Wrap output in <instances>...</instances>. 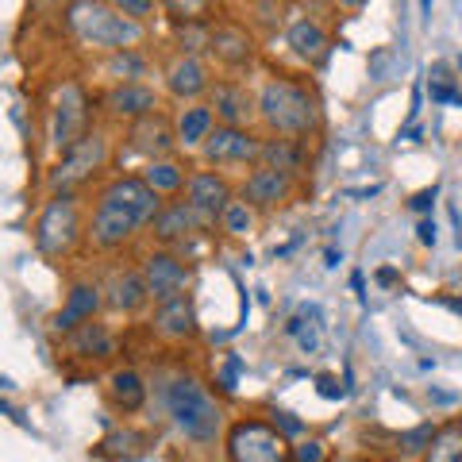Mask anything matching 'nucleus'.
Returning a JSON list of instances; mask_svg holds the SVG:
<instances>
[{
  "instance_id": "1",
  "label": "nucleus",
  "mask_w": 462,
  "mask_h": 462,
  "mask_svg": "<svg viewBox=\"0 0 462 462\" xmlns=\"http://www.w3.org/2000/svg\"><path fill=\"white\" fill-rule=\"evenodd\" d=\"M166 200L158 197L139 173H124V178H112L105 189L97 193V205L89 212V224H85V239L93 243V251H120L127 247L143 227H151V220L158 216Z\"/></svg>"
},
{
  "instance_id": "2",
  "label": "nucleus",
  "mask_w": 462,
  "mask_h": 462,
  "mask_svg": "<svg viewBox=\"0 0 462 462\" xmlns=\"http://www.w3.org/2000/svg\"><path fill=\"white\" fill-rule=\"evenodd\" d=\"M258 120L270 135L285 139H309L320 132V105L309 85H300L293 78H270L258 89Z\"/></svg>"
},
{
  "instance_id": "3",
  "label": "nucleus",
  "mask_w": 462,
  "mask_h": 462,
  "mask_svg": "<svg viewBox=\"0 0 462 462\" xmlns=\"http://www.w3.org/2000/svg\"><path fill=\"white\" fill-rule=\"evenodd\" d=\"M162 401H166V412H170L173 428H178L189 443L212 447L216 439H220L224 412H220V404H216V397L193 378V374L170 378L166 389H162Z\"/></svg>"
},
{
  "instance_id": "4",
  "label": "nucleus",
  "mask_w": 462,
  "mask_h": 462,
  "mask_svg": "<svg viewBox=\"0 0 462 462\" xmlns=\"http://www.w3.org/2000/svg\"><path fill=\"white\" fill-rule=\"evenodd\" d=\"M69 32H74L85 47H100V51H135L143 42V23L120 16L112 5L100 0H78L69 5Z\"/></svg>"
},
{
  "instance_id": "5",
  "label": "nucleus",
  "mask_w": 462,
  "mask_h": 462,
  "mask_svg": "<svg viewBox=\"0 0 462 462\" xmlns=\"http://www.w3.org/2000/svg\"><path fill=\"white\" fill-rule=\"evenodd\" d=\"M85 236V216L74 193H54L42 205L39 220H35V251L47 263H62L78 251V243Z\"/></svg>"
},
{
  "instance_id": "6",
  "label": "nucleus",
  "mask_w": 462,
  "mask_h": 462,
  "mask_svg": "<svg viewBox=\"0 0 462 462\" xmlns=\"http://www.w3.org/2000/svg\"><path fill=\"white\" fill-rule=\"evenodd\" d=\"M108 166V135L105 132H85L74 147H66L62 158L51 170V193H78L81 185H89L100 170Z\"/></svg>"
},
{
  "instance_id": "7",
  "label": "nucleus",
  "mask_w": 462,
  "mask_h": 462,
  "mask_svg": "<svg viewBox=\"0 0 462 462\" xmlns=\"http://www.w3.org/2000/svg\"><path fill=\"white\" fill-rule=\"evenodd\" d=\"M227 462H293L289 439L266 420H236L224 436Z\"/></svg>"
},
{
  "instance_id": "8",
  "label": "nucleus",
  "mask_w": 462,
  "mask_h": 462,
  "mask_svg": "<svg viewBox=\"0 0 462 462\" xmlns=\"http://www.w3.org/2000/svg\"><path fill=\"white\" fill-rule=\"evenodd\" d=\"M258 151H263V139L251 127L216 124L212 135L205 139V147H200V158L212 170H231V166H258Z\"/></svg>"
},
{
  "instance_id": "9",
  "label": "nucleus",
  "mask_w": 462,
  "mask_h": 462,
  "mask_svg": "<svg viewBox=\"0 0 462 462\" xmlns=\"http://www.w3.org/2000/svg\"><path fill=\"white\" fill-rule=\"evenodd\" d=\"M139 273H143V282H147V293H151L154 305L173 300V297H185V289H189V282H193V270L185 266V258L178 251H170V247L151 251L139 263Z\"/></svg>"
},
{
  "instance_id": "10",
  "label": "nucleus",
  "mask_w": 462,
  "mask_h": 462,
  "mask_svg": "<svg viewBox=\"0 0 462 462\" xmlns=\"http://www.w3.org/2000/svg\"><path fill=\"white\" fill-rule=\"evenodd\" d=\"M212 224L200 216L193 205H185V200H166L162 208H158V216L151 220V236L158 247H170V251H178L185 247L193 236H200V231H208Z\"/></svg>"
},
{
  "instance_id": "11",
  "label": "nucleus",
  "mask_w": 462,
  "mask_h": 462,
  "mask_svg": "<svg viewBox=\"0 0 462 462\" xmlns=\"http://www.w3.org/2000/svg\"><path fill=\"white\" fill-rule=\"evenodd\" d=\"M85 132H93V127H89V97L81 93V85L66 81L62 93H58V105H54L51 139H54L58 151H66V147H74Z\"/></svg>"
},
{
  "instance_id": "12",
  "label": "nucleus",
  "mask_w": 462,
  "mask_h": 462,
  "mask_svg": "<svg viewBox=\"0 0 462 462\" xmlns=\"http://www.w3.org/2000/svg\"><path fill=\"white\" fill-rule=\"evenodd\" d=\"M185 197V205H193L205 220L216 227L220 224V212L236 200V193H231V181L224 178L220 170H197V173H189V181H185V189H181Z\"/></svg>"
},
{
  "instance_id": "13",
  "label": "nucleus",
  "mask_w": 462,
  "mask_h": 462,
  "mask_svg": "<svg viewBox=\"0 0 462 462\" xmlns=\"http://www.w3.org/2000/svg\"><path fill=\"white\" fill-rule=\"evenodd\" d=\"M293 185H297L293 173L273 170V166H254L247 178H243L239 197L247 200L254 212H263V208H282L285 200L293 197Z\"/></svg>"
},
{
  "instance_id": "14",
  "label": "nucleus",
  "mask_w": 462,
  "mask_h": 462,
  "mask_svg": "<svg viewBox=\"0 0 462 462\" xmlns=\"http://www.w3.org/2000/svg\"><path fill=\"white\" fill-rule=\"evenodd\" d=\"M208 105L216 112V124L251 127V120H258V100L243 81H216L208 89Z\"/></svg>"
},
{
  "instance_id": "15",
  "label": "nucleus",
  "mask_w": 462,
  "mask_h": 462,
  "mask_svg": "<svg viewBox=\"0 0 462 462\" xmlns=\"http://www.w3.org/2000/svg\"><path fill=\"white\" fill-rule=\"evenodd\" d=\"M151 331L166 343H189L200 336V320H197V305L189 297H173L154 305L151 312Z\"/></svg>"
},
{
  "instance_id": "16",
  "label": "nucleus",
  "mask_w": 462,
  "mask_h": 462,
  "mask_svg": "<svg viewBox=\"0 0 462 462\" xmlns=\"http://www.w3.org/2000/svg\"><path fill=\"white\" fill-rule=\"evenodd\" d=\"M158 108H162V97H158L147 81H116L105 93V112L112 116V120L135 124V120H143V116H151Z\"/></svg>"
},
{
  "instance_id": "17",
  "label": "nucleus",
  "mask_w": 462,
  "mask_h": 462,
  "mask_svg": "<svg viewBox=\"0 0 462 462\" xmlns=\"http://www.w3.org/2000/svg\"><path fill=\"white\" fill-rule=\"evenodd\" d=\"M127 147L135 154H143L147 162H158V158H170L173 147H178V135H173V124L162 112H151L143 120L127 124Z\"/></svg>"
},
{
  "instance_id": "18",
  "label": "nucleus",
  "mask_w": 462,
  "mask_h": 462,
  "mask_svg": "<svg viewBox=\"0 0 462 462\" xmlns=\"http://www.w3.org/2000/svg\"><path fill=\"white\" fill-rule=\"evenodd\" d=\"M105 309V289H100L97 282H74L69 285V293L62 300V309L54 312V331H62V336H69L74 328L97 320V312Z\"/></svg>"
},
{
  "instance_id": "19",
  "label": "nucleus",
  "mask_w": 462,
  "mask_h": 462,
  "mask_svg": "<svg viewBox=\"0 0 462 462\" xmlns=\"http://www.w3.org/2000/svg\"><path fill=\"white\" fill-rule=\"evenodd\" d=\"M208 89H212V74L200 58L181 54L166 66V93L173 100H181V105H193V100H200Z\"/></svg>"
},
{
  "instance_id": "20",
  "label": "nucleus",
  "mask_w": 462,
  "mask_h": 462,
  "mask_svg": "<svg viewBox=\"0 0 462 462\" xmlns=\"http://www.w3.org/2000/svg\"><path fill=\"white\" fill-rule=\"evenodd\" d=\"M151 305L147 282H143L139 270H116L108 285H105V309L120 312V316H139L143 309Z\"/></svg>"
},
{
  "instance_id": "21",
  "label": "nucleus",
  "mask_w": 462,
  "mask_h": 462,
  "mask_svg": "<svg viewBox=\"0 0 462 462\" xmlns=\"http://www.w3.org/2000/svg\"><path fill=\"white\" fill-rule=\"evenodd\" d=\"M208 54L227 69H243L254 62V39L247 35V27L220 23L208 32Z\"/></svg>"
},
{
  "instance_id": "22",
  "label": "nucleus",
  "mask_w": 462,
  "mask_h": 462,
  "mask_svg": "<svg viewBox=\"0 0 462 462\" xmlns=\"http://www.w3.org/2000/svg\"><path fill=\"white\" fill-rule=\"evenodd\" d=\"M212 127H216L212 105H205V100H193V105H185L178 112V120H173V135H178V147L200 151V147H205V139L212 135Z\"/></svg>"
},
{
  "instance_id": "23",
  "label": "nucleus",
  "mask_w": 462,
  "mask_h": 462,
  "mask_svg": "<svg viewBox=\"0 0 462 462\" xmlns=\"http://www.w3.org/2000/svg\"><path fill=\"white\" fill-rule=\"evenodd\" d=\"M66 346H69V351H74L78 358H93V363H105V358L116 355V336H112L108 324L89 320V324H81V328L69 331Z\"/></svg>"
},
{
  "instance_id": "24",
  "label": "nucleus",
  "mask_w": 462,
  "mask_h": 462,
  "mask_svg": "<svg viewBox=\"0 0 462 462\" xmlns=\"http://www.w3.org/2000/svg\"><path fill=\"white\" fill-rule=\"evenodd\" d=\"M285 42H289V51H293L297 58H305L309 66H320L328 51H331V39L328 32L316 20H297V23H289V32H285Z\"/></svg>"
},
{
  "instance_id": "25",
  "label": "nucleus",
  "mask_w": 462,
  "mask_h": 462,
  "mask_svg": "<svg viewBox=\"0 0 462 462\" xmlns=\"http://www.w3.org/2000/svg\"><path fill=\"white\" fill-rule=\"evenodd\" d=\"M108 401L124 416L127 412H139L143 404H147V382H143V374L132 370V366H116L108 374Z\"/></svg>"
},
{
  "instance_id": "26",
  "label": "nucleus",
  "mask_w": 462,
  "mask_h": 462,
  "mask_svg": "<svg viewBox=\"0 0 462 462\" xmlns=\"http://www.w3.org/2000/svg\"><path fill=\"white\" fill-rule=\"evenodd\" d=\"M258 166H273V170H285V173H293L297 178V170L305 166V139H285V135L263 139Z\"/></svg>"
},
{
  "instance_id": "27",
  "label": "nucleus",
  "mask_w": 462,
  "mask_h": 462,
  "mask_svg": "<svg viewBox=\"0 0 462 462\" xmlns=\"http://www.w3.org/2000/svg\"><path fill=\"white\" fill-rule=\"evenodd\" d=\"M139 178L147 181L158 197H178L185 189V181H189V170L181 162H173V158H158V162H147L139 170Z\"/></svg>"
},
{
  "instance_id": "28",
  "label": "nucleus",
  "mask_w": 462,
  "mask_h": 462,
  "mask_svg": "<svg viewBox=\"0 0 462 462\" xmlns=\"http://www.w3.org/2000/svg\"><path fill=\"white\" fill-rule=\"evenodd\" d=\"M424 462H462V420L436 428V436H431L424 451Z\"/></svg>"
},
{
  "instance_id": "29",
  "label": "nucleus",
  "mask_w": 462,
  "mask_h": 462,
  "mask_svg": "<svg viewBox=\"0 0 462 462\" xmlns=\"http://www.w3.org/2000/svg\"><path fill=\"white\" fill-rule=\"evenodd\" d=\"M254 224H258V212H254L243 197H236V200H231V205L220 212V227L227 231L231 239H247L251 231H254Z\"/></svg>"
},
{
  "instance_id": "30",
  "label": "nucleus",
  "mask_w": 462,
  "mask_h": 462,
  "mask_svg": "<svg viewBox=\"0 0 462 462\" xmlns=\"http://www.w3.org/2000/svg\"><path fill=\"white\" fill-rule=\"evenodd\" d=\"M108 74L116 81H139L143 74H147V62H143L139 47L135 51H112L108 54Z\"/></svg>"
},
{
  "instance_id": "31",
  "label": "nucleus",
  "mask_w": 462,
  "mask_h": 462,
  "mask_svg": "<svg viewBox=\"0 0 462 462\" xmlns=\"http://www.w3.org/2000/svg\"><path fill=\"white\" fill-rule=\"evenodd\" d=\"M100 447H105L108 455H116V458H135V455H143V447H147V436H143V431L124 428V431H112V436Z\"/></svg>"
},
{
  "instance_id": "32",
  "label": "nucleus",
  "mask_w": 462,
  "mask_h": 462,
  "mask_svg": "<svg viewBox=\"0 0 462 462\" xmlns=\"http://www.w3.org/2000/svg\"><path fill=\"white\" fill-rule=\"evenodd\" d=\"M428 93L436 105H458V89H455V78L447 66H431V81H428Z\"/></svg>"
},
{
  "instance_id": "33",
  "label": "nucleus",
  "mask_w": 462,
  "mask_h": 462,
  "mask_svg": "<svg viewBox=\"0 0 462 462\" xmlns=\"http://www.w3.org/2000/svg\"><path fill=\"white\" fill-rule=\"evenodd\" d=\"M431 436H436V424H420V428H409V431H401V451L404 455H424L428 451V443Z\"/></svg>"
},
{
  "instance_id": "34",
  "label": "nucleus",
  "mask_w": 462,
  "mask_h": 462,
  "mask_svg": "<svg viewBox=\"0 0 462 462\" xmlns=\"http://www.w3.org/2000/svg\"><path fill=\"white\" fill-rule=\"evenodd\" d=\"M162 5H166L178 20H185V23H200V20H205V12L212 8V0H162Z\"/></svg>"
},
{
  "instance_id": "35",
  "label": "nucleus",
  "mask_w": 462,
  "mask_h": 462,
  "mask_svg": "<svg viewBox=\"0 0 462 462\" xmlns=\"http://www.w3.org/2000/svg\"><path fill=\"white\" fill-rule=\"evenodd\" d=\"M108 5L120 12V16H127V20H151L154 16V8H158V0H108Z\"/></svg>"
},
{
  "instance_id": "36",
  "label": "nucleus",
  "mask_w": 462,
  "mask_h": 462,
  "mask_svg": "<svg viewBox=\"0 0 462 462\" xmlns=\"http://www.w3.org/2000/svg\"><path fill=\"white\" fill-rule=\"evenodd\" d=\"M289 451H293V462H324L328 458V447L320 439H297Z\"/></svg>"
},
{
  "instance_id": "37",
  "label": "nucleus",
  "mask_w": 462,
  "mask_h": 462,
  "mask_svg": "<svg viewBox=\"0 0 462 462\" xmlns=\"http://www.w3.org/2000/svg\"><path fill=\"white\" fill-rule=\"evenodd\" d=\"M273 428H278L282 436H300V431H305V424H300L293 412H273Z\"/></svg>"
},
{
  "instance_id": "38",
  "label": "nucleus",
  "mask_w": 462,
  "mask_h": 462,
  "mask_svg": "<svg viewBox=\"0 0 462 462\" xmlns=\"http://www.w3.org/2000/svg\"><path fill=\"white\" fill-rule=\"evenodd\" d=\"M436 193H439L436 185H431V189H424V193H416V197L409 200V208H412V212H428L431 205H436Z\"/></svg>"
},
{
  "instance_id": "39",
  "label": "nucleus",
  "mask_w": 462,
  "mask_h": 462,
  "mask_svg": "<svg viewBox=\"0 0 462 462\" xmlns=\"http://www.w3.org/2000/svg\"><path fill=\"white\" fill-rule=\"evenodd\" d=\"M416 239H420L424 247H436V224H431V220H420V224H416Z\"/></svg>"
},
{
  "instance_id": "40",
  "label": "nucleus",
  "mask_w": 462,
  "mask_h": 462,
  "mask_svg": "<svg viewBox=\"0 0 462 462\" xmlns=\"http://www.w3.org/2000/svg\"><path fill=\"white\" fill-rule=\"evenodd\" d=\"M320 393H324V397H343L346 389H343V385H336V378H320Z\"/></svg>"
},
{
  "instance_id": "41",
  "label": "nucleus",
  "mask_w": 462,
  "mask_h": 462,
  "mask_svg": "<svg viewBox=\"0 0 462 462\" xmlns=\"http://www.w3.org/2000/svg\"><path fill=\"white\" fill-rule=\"evenodd\" d=\"M378 282H382V285H393V282H397V270H382Z\"/></svg>"
},
{
  "instance_id": "42",
  "label": "nucleus",
  "mask_w": 462,
  "mask_h": 462,
  "mask_svg": "<svg viewBox=\"0 0 462 462\" xmlns=\"http://www.w3.org/2000/svg\"><path fill=\"white\" fill-rule=\"evenodd\" d=\"M339 5H343V8H351V12H358V8H366L370 0H339Z\"/></svg>"
},
{
  "instance_id": "43",
  "label": "nucleus",
  "mask_w": 462,
  "mask_h": 462,
  "mask_svg": "<svg viewBox=\"0 0 462 462\" xmlns=\"http://www.w3.org/2000/svg\"><path fill=\"white\" fill-rule=\"evenodd\" d=\"M447 309H455V312H462V300H458V297H451V300H447Z\"/></svg>"
},
{
  "instance_id": "44",
  "label": "nucleus",
  "mask_w": 462,
  "mask_h": 462,
  "mask_svg": "<svg viewBox=\"0 0 462 462\" xmlns=\"http://www.w3.org/2000/svg\"><path fill=\"white\" fill-rule=\"evenodd\" d=\"M420 12H424V16H431V0H420Z\"/></svg>"
}]
</instances>
